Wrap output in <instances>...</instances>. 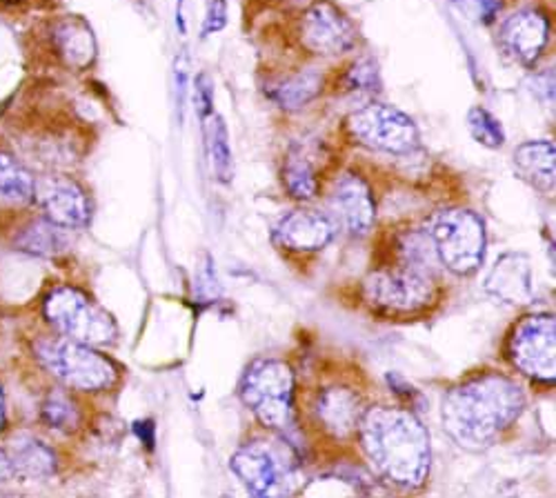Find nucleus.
Here are the masks:
<instances>
[{
    "mask_svg": "<svg viewBox=\"0 0 556 498\" xmlns=\"http://www.w3.org/2000/svg\"><path fill=\"white\" fill-rule=\"evenodd\" d=\"M361 451L377 476L399 487H421L432 465L426 425L401 407L363 410L356 427Z\"/></svg>",
    "mask_w": 556,
    "mask_h": 498,
    "instance_id": "obj_1",
    "label": "nucleus"
},
{
    "mask_svg": "<svg viewBox=\"0 0 556 498\" xmlns=\"http://www.w3.org/2000/svg\"><path fill=\"white\" fill-rule=\"evenodd\" d=\"M526 407L523 387L503 374H483L452 387L441 403L445 434L463 449L490 447Z\"/></svg>",
    "mask_w": 556,
    "mask_h": 498,
    "instance_id": "obj_2",
    "label": "nucleus"
},
{
    "mask_svg": "<svg viewBox=\"0 0 556 498\" xmlns=\"http://www.w3.org/2000/svg\"><path fill=\"white\" fill-rule=\"evenodd\" d=\"M40 363L61 383L80 392H103L118 381V370L110 358L91 345L72 339H40L34 345Z\"/></svg>",
    "mask_w": 556,
    "mask_h": 498,
    "instance_id": "obj_3",
    "label": "nucleus"
},
{
    "mask_svg": "<svg viewBox=\"0 0 556 498\" xmlns=\"http://www.w3.org/2000/svg\"><path fill=\"white\" fill-rule=\"evenodd\" d=\"M437 260L452 274L468 277L485 256L483 220L470 209H445L437 214L428 232Z\"/></svg>",
    "mask_w": 556,
    "mask_h": 498,
    "instance_id": "obj_4",
    "label": "nucleus"
},
{
    "mask_svg": "<svg viewBox=\"0 0 556 498\" xmlns=\"http://www.w3.org/2000/svg\"><path fill=\"white\" fill-rule=\"evenodd\" d=\"M241 398L269 430H281L292 419L294 372L283 360L258 358L241 381Z\"/></svg>",
    "mask_w": 556,
    "mask_h": 498,
    "instance_id": "obj_5",
    "label": "nucleus"
},
{
    "mask_svg": "<svg viewBox=\"0 0 556 498\" xmlns=\"http://www.w3.org/2000/svg\"><path fill=\"white\" fill-rule=\"evenodd\" d=\"M367 303L388 314H416L437 301V281L432 271L409 265L372 271L363 281Z\"/></svg>",
    "mask_w": 556,
    "mask_h": 498,
    "instance_id": "obj_6",
    "label": "nucleus"
},
{
    "mask_svg": "<svg viewBox=\"0 0 556 498\" xmlns=\"http://www.w3.org/2000/svg\"><path fill=\"white\" fill-rule=\"evenodd\" d=\"M45 319L65 339L85 345H110L118 336L112 316L74 288H59L48 296Z\"/></svg>",
    "mask_w": 556,
    "mask_h": 498,
    "instance_id": "obj_7",
    "label": "nucleus"
},
{
    "mask_svg": "<svg viewBox=\"0 0 556 498\" xmlns=\"http://www.w3.org/2000/svg\"><path fill=\"white\" fill-rule=\"evenodd\" d=\"M348 131L369 150L405 156L421 148V133L414 120L392 105L372 103L350 114Z\"/></svg>",
    "mask_w": 556,
    "mask_h": 498,
    "instance_id": "obj_8",
    "label": "nucleus"
},
{
    "mask_svg": "<svg viewBox=\"0 0 556 498\" xmlns=\"http://www.w3.org/2000/svg\"><path fill=\"white\" fill-rule=\"evenodd\" d=\"M231 472L254 496L286 494L283 485L290 483L294 459L286 445L271 440H252L231 457Z\"/></svg>",
    "mask_w": 556,
    "mask_h": 498,
    "instance_id": "obj_9",
    "label": "nucleus"
},
{
    "mask_svg": "<svg viewBox=\"0 0 556 498\" xmlns=\"http://www.w3.org/2000/svg\"><path fill=\"white\" fill-rule=\"evenodd\" d=\"M513 363L530 379L554 383L556 379V325L552 314H530L509 339Z\"/></svg>",
    "mask_w": 556,
    "mask_h": 498,
    "instance_id": "obj_10",
    "label": "nucleus"
},
{
    "mask_svg": "<svg viewBox=\"0 0 556 498\" xmlns=\"http://www.w3.org/2000/svg\"><path fill=\"white\" fill-rule=\"evenodd\" d=\"M303 48L323 59L343 56L356 42V27L350 16L330 0H318L305 10L299 27Z\"/></svg>",
    "mask_w": 556,
    "mask_h": 498,
    "instance_id": "obj_11",
    "label": "nucleus"
},
{
    "mask_svg": "<svg viewBox=\"0 0 556 498\" xmlns=\"http://www.w3.org/2000/svg\"><path fill=\"white\" fill-rule=\"evenodd\" d=\"M34 196L45 218L59 228H83L89 220V199L80 186L65 176H48L36 183Z\"/></svg>",
    "mask_w": 556,
    "mask_h": 498,
    "instance_id": "obj_12",
    "label": "nucleus"
},
{
    "mask_svg": "<svg viewBox=\"0 0 556 498\" xmlns=\"http://www.w3.org/2000/svg\"><path fill=\"white\" fill-rule=\"evenodd\" d=\"M332 209L345 225L352 237H365L372 230L377 207L372 192L367 183L356 174H343L332 190Z\"/></svg>",
    "mask_w": 556,
    "mask_h": 498,
    "instance_id": "obj_13",
    "label": "nucleus"
},
{
    "mask_svg": "<svg viewBox=\"0 0 556 498\" xmlns=\"http://www.w3.org/2000/svg\"><path fill=\"white\" fill-rule=\"evenodd\" d=\"M485 290L505 305H528L532 298V263L521 252L498 256L485 279Z\"/></svg>",
    "mask_w": 556,
    "mask_h": 498,
    "instance_id": "obj_14",
    "label": "nucleus"
},
{
    "mask_svg": "<svg viewBox=\"0 0 556 498\" xmlns=\"http://www.w3.org/2000/svg\"><path fill=\"white\" fill-rule=\"evenodd\" d=\"M549 21L539 10H521L509 16L501 27V42L517 61L532 65L545 50Z\"/></svg>",
    "mask_w": 556,
    "mask_h": 498,
    "instance_id": "obj_15",
    "label": "nucleus"
},
{
    "mask_svg": "<svg viewBox=\"0 0 556 498\" xmlns=\"http://www.w3.org/2000/svg\"><path fill=\"white\" fill-rule=\"evenodd\" d=\"M334 237L330 218L309 209L290 212L276 228V243L290 252H318Z\"/></svg>",
    "mask_w": 556,
    "mask_h": 498,
    "instance_id": "obj_16",
    "label": "nucleus"
},
{
    "mask_svg": "<svg viewBox=\"0 0 556 498\" xmlns=\"http://www.w3.org/2000/svg\"><path fill=\"white\" fill-rule=\"evenodd\" d=\"M314 414L323 432L343 440L356 434L358 421L363 417V400L348 387H328L320 392Z\"/></svg>",
    "mask_w": 556,
    "mask_h": 498,
    "instance_id": "obj_17",
    "label": "nucleus"
},
{
    "mask_svg": "<svg viewBox=\"0 0 556 498\" xmlns=\"http://www.w3.org/2000/svg\"><path fill=\"white\" fill-rule=\"evenodd\" d=\"M556 150L552 141H530L515 152L517 174L539 192H552L556 180Z\"/></svg>",
    "mask_w": 556,
    "mask_h": 498,
    "instance_id": "obj_18",
    "label": "nucleus"
},
{
    "mask_svg": "<svg viewBox=\"0 0 556 498\" xmlns=\"http://www.w3.org/2000/svg\"><path fill=\"white\" fill-rule=\"evenodd\" d=\"M54 42L61 59L74 67L85 69L97 56V42L89 27L78 18H65L54 27Z\"/></svg>",
    "mask_w": 556,
    "mask_h": 498,
    "instance_id": "obj_19",
    "label": "nucleus"
},
{
    "mask_svg": "<svg viewBox=\"0 0 556 498\" xmlns=\"http://www.w3.org/2000/svg\"><path fill=\"white\" fill-rule=\"evenodd\" d=\"M10 461H12L14 474H21L25 478H48L56 472L54 451L31 436H23L14 440Z\"/></svg>",
    "mask_w": 556,
    "mask_h": 498,
    "instance_id": "obj_20",
    "label": "nucleus"
},
{
    "mask_svg": "<svg viewBox=\"0 0 556 498\" xmlns=\"http://www.w3.org/2000/svg\"><path fill=\"white\" fill-rule=\"evenodd\" d=\"M320 89H323V74L318 69H307L278 85L274 89V97L278 105L294 112L307 105L309 101H314L320 94Z\"/></svg>",
    "mask_w": 556,
    "mask_h": 498,
    "instance_id": "obj_21",
    "label": "nucleus"
},
{
    "mask_svg": "<svg viewBox=\"0 0 556 498\" xmlns=\"http://www.w3.org/2000/svg\"><path fill=\"white\" fill-rule=\"evenodd\" d=\"M283 186L296 201H312L318 192L316 174L299 150H292L283 163Z\"/></svg>",
    "mask_w": 556,
    "mask_h": 498,
    "instance_id": "obj_22",
    "label": "nucleus"
},
{
    "mask_svg": "<svg viewBox=\"0 0 556 498\" xmlns=\"http://www.w3.org/2000/svg\"><path fill=\"white\" fill-rule=\"evenodd\" d=\"M16 247L36 256H54L67 247V239L61 232L59 225L48 220V222H36L29 230H25L16 241Z\"/></svg>",
    "mask_w": 556,
    "mask_h": 498,
    "instance_id": "obj_23",
    "label": "nucleus"
},
{
    "mask_svg": "<svg viewBox=\"0 0 556 498\" xmlns=\"http://www.w3.org/2000/svg\"><path fill=\"white\" fill-rule=\"evenodd\" d=\"M36 180L16 158L0 154V196L10 201H29L34 199Z\"/></svg>",
    "mask_w": 556,
    "mask_h": 498,
    "instance_id": "obj_24",
    "label": "nucleus"
},
{
    "mask_svg": "<svg viewBox=\"0 0 556 498\" xmlns=\"http://www.w3.org/2000/svg\"><path fill=\"white\" fill-rule=\"evenodd\" d=\"M207 154L212 158V167L220 183L231 180V150L229 133L220 116H212L207 120Z\"/></svg>",
    "mask_w": 556,
    "mask_h": 498,
    "instance_id": "obj_25",
    "label": "nucleus"
},
{
    "mask_svg": "<svg viewBox=\"0 0 556 498\" xmlns=\"http://www.w3.org/2000/svg\"><path fill=\"white\" fill-rule=\"evenodd\" d=\"M468 129L472 133V139L488 150H498L505 141L501 123L483 107H472L468 112Z\"/></svg>",
    "mask_w": 556,
    "mask_h": 498,
    "instance_id": "obj_26",
    "label": "nucleus"
},
{
    "mask_svg": "<svg viewBox=\"0 0 556 498\" xmlns=\"http://www.w3.org/2000/svg\"><path fill=\"white\" fill-rule=\"evenodd\" d=\"M42 419L59 432H74L80 421L74 400L63 394H52L48 400H45Z\"/></svg>",
    "mask_w": 556,
    "mask_h": 498,
    "instance_id": "obj_27",
    "label": "nucleus"
},
{
    "mask_svg": "<svg viewBox=\"0 0 556 498\" xmlns=\"http://www.w3.org/2000/svg\"><path fill=\"white\" fill-rule=\"evenodd\" d=\"M348 87L350 89H361V92L372 94L375 89H379V72L372 61H358L350 74H348Z\"/></svg>",
    "mask_w": 556,
    "mask_h": 498,
    "instance_id": "obj_28",
    "label": "nucleus"
},
{
    "mask_svg": "<svg viewBox=\"0 0 556 498\" xmlns=\"http://www.w3.org/2000/svg\"><path fill=\"white\" fill-rule=\"evenodd\" d=\"M456 5L483 25H490L501 12V0H456Z\"/></svg>",
    "mask_w": 556,
    "mask_h": 498,
    "instance_id": "obj_29",
    "label": "nucleus"
},
{
    "mask_svg": "<svg viewBox=\"0 0 556 498\" xmlns=\"http://www.w3.org/2000/svg\"><path fill=\"white\" fill-rule=\"evenodd\" d=\"M225 25H227V3H225V0H212L207 16H205V23H203V29H201V36L207 38L210 34L220 31Z\"/></svg>",
    "mask_w": 556,
    "mask_h": 498,
    "instance_id": "obj_30",
    "label": "nucleus"
},
{
    "mask_svg": "<svg viewBox=\"0 0 556 498\" xmlns=\"http://www.w3.org/2000/svg\"><path fill=\"white\" fill-rule=\"evenodd\" d=\"M197 107L203 118L212 114V78L207 74H201L197 78Z\"/></svg>",
    "mask_w": 556,
    "mask_h": 498,
    "instance_id": "obj_31",
    "label": "nucleus"
},
{
    "mask_svg": "<svg viewBox=\"0 0 556 498\" xmlns=\"http://www.w3.org/2000/svg\"><path fill=\"white\" fill-rule=\"evenodd\" d=\"M14 476V468L5 451H0V481H10Z\"/></svg>",
    "mask_w": 556,
    "mask_h": 498,
    "instance_id": "obj_32",
    "label": "nucleus"
},
{
    "mask_svg": "<svg viewBox=\"0 0 556 498\" xmlns=\"http://www.w3.org/2000/svg\"><path fill=\"white\" fill-rule=\"evenodd\" d=\"M152 421H143V423H136V434H141L143 436V440H146V445L152 449V445H154V440H152Z\"/></svg>",
    "mask_w": 556,
    "mask_h": 498,
    "instance_id": "obj_33",
    "label": "nucleus"
},
{
    "mask_svg": "<svg viewBox=\"0 0 556 498\" xmlns=\"http://www.w3.org/2000/svg\"><path fill=\"white\" fill-rule=\"evenodd\" d=\"M5 423V405H3V392H0V430H3Z\"/></svg>",
    "mask_w": 556,
    "mask_h": 498,
    "instance_id": "obj_34",
    "label": "nucleus"
}]
</instances>
